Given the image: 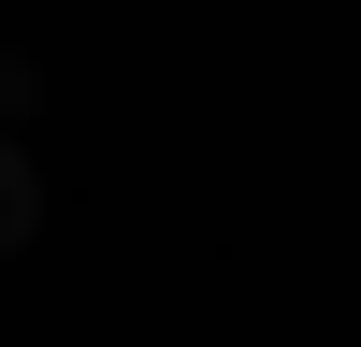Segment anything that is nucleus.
I'll use <instances>...</instances> for the list:
<instances>
[{
	"label": "nucleus",
	"mask_w": 361,
	"mask_h": 347,
	"mask_svg": "<svg viewBox=\"0 0 361 347\" xmlns=\"http://www.w3.org/2000/svg\"><path fill=\"white\" fill-rule=\"evenodd\" d=\"M29 217H44V159L15 145V116H0V260L29 246Z\"/></svg>",
	"instance_id": "f257e3e1"
}]
</instances>
